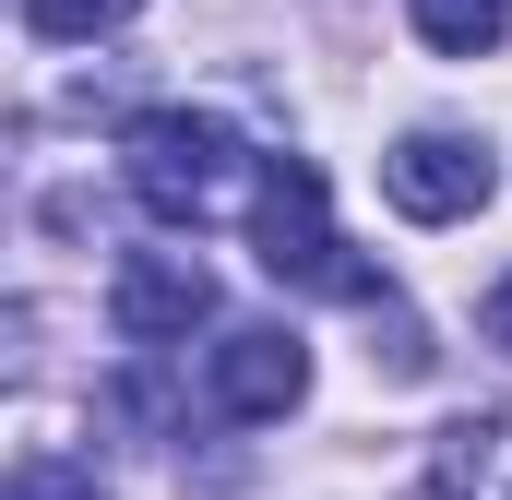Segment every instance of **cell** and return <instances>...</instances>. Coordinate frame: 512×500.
<instances>
[{
  "label": "cell",
  "mask_w": 512,
  "mask_h": 500,
  "mask_svg": "<svg viewBox=\"0 0 512 500\" xmlns=\"http://www.w3.org/2000/svg\"><path fill=\"white\" fill-rule=\"evenodd\" d=\"M382 191H393V215L453 227V215H477V203L501 191V167H489V143H465V131H405L382 155Z\"/></svg>",
  "instance_id": "4"
},
{
  "label": "cell",
  "mask_w": 512,
  "mask_h": 500,
  "mask_svg": "<svg viewBox=\"0 0 512 500\" xmlns=\"http://www.w3.org/2000/svg\"><path fill=\"white\" fill-rule=\"evenodd\" d=\"M108 322L120 346H191V322H215V274L191 250H131L108 274Z\"/></svg>",
  "instance_id": "5"
},
{
  "label": "cell",
  "mask_w": 512,
  "mask_h": 500,
  "mask_svg": "<svg viewBox=\"0 0 512 500\" xmlns=\"http://www.w3.org/2000/svg\"><path fill=\"white\" fill-rule=\"evenodd\" d=\"M251 239H262V274L298 286V298H358V310L382 298V274L334 239V203H322V167H310V155H262V179H251Z\"/></svg>",
  "instance_id": "1"
},
{
  "label": "cell",
  "mask_w": 512,
  "mask_h": 500,
  "mask_svg": "<svg viewBox=\"0 0 512 500\" xmlns=\"http://www.w3.org/2000/svg\"><path fill=\"white\" fill-rule=\"evenodd\" d=\"M131 12H143V0H24V24H36L48 48H84V36H108Z\"/></svg>",
  "instance_id": "8"
},
{
  "label": "cell",
  "mask_w": 512,
  "mask_h": 500,
  "mask_svg": "<svg viewBox=\"0 0 512 500\" xmlns=\"http://www.w3.org/2000/svg\"><path fill=\"white\" fill-rule=\"evenodd\" d=\"M0 500H108V489H96L84 465H12V489H0Z\"/></svg>",
  "instance_id": "10"
},
{
  "label": "cell",
  "mask_w": 512,
  "mask_h": 500,
  "mask_svg": "<svg viewBox=\"0 0 512 500\" xmlns=\"http://www.w3.org/2000/svg\"><path fill=\"white\" fill-rule=\"evenodd\" d=\"M393 381H429V334H417V310H382V346H370Z\"/></svg>",
  "instance_id": "9"
},
{
  "label": "cell",
  "mask_w": 512,
  "mask_h": 500,
  "mask_svg": "<svg viewBox=\"0 0 512 500\" xmlns=\"http://www.w3.org/2000/svg\"><path fill=\"white\" fill-rule=\"evenodd\" d=\"M203 393H215V417L262 429V417H286V405L310 393V346H298L286 322H227L215 358H203Z\"/></svg>",
  "instance_id": "3"
},
{
  "label": "cell",
  "mask_w": 512,
  "mask_h": 500,
  "mask_svg": "<svg viewBox=\"0 0 512 500\" xmlns=\"http://www.w3.org/2000/svg\"><path fill=\"white\" fill-rule=\"evenodd\" d=\"M120 167H131V203L155 227H215L227 191H239V131L203 120V108H155V120L120 131Z\"/></svg>",
  "instance_id": "2"
},
{
  "label": "cell",
  "mask_w": 512,
  "mask_h": 500,
  "mask_svg": "<svg viewBox=\"0 0 512 500\" xmlns=\"http://www.w3.org/2000/svg\"><path fill=\"white\" fill-rule=\"evenodd\" d=\"M405 12H417V36H429L441 60H489L501 24H512V0H405Z\"/></svg>",
  "instance_id": "7"
},
{
  "label": "cell",
  "mask_w": 512,
  "mask_h": 500,
  "mask_svg": "<svg viewBox=\"0 0 512 500\" xmlns=\"http://www.w3.org/2000/svg\"><path fill=\"white\" fill-rule=\"evenodd\" d=\"M417 500H512V417H465V429H441L429 489H417Z\"/></svg>",
  "instance_id": "6"
},
{
  "label": "cell",
  "mask_w": 512,
  "mask_h": 500,
  "mask_svg": "<svg viewBox=\"0 0 512 500\" xmlns=\"http://www.w3.org/2000/svg\"><path fill=\"white\" fill-rule=\"evenodd\" d=\"M489 346H501V358H512V274H501V286H489Z\"/></svg>",
  "instance_id": "11"
}]
</instances>
